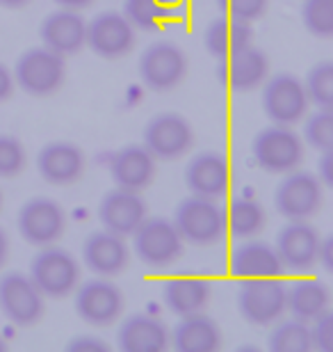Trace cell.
Here are the masks:
<instances>
[{"label":"cell","mask_w":333,"mask_h":352,"mask_svg":"<svg viewBox=\"0 0 333 352\" xmlns=\"http://www.w3.org/2000/svg\"><path fill=\"white\" fill-rule=\"evenodd\" d=\"M183 238L176 224L167 217H144L133 231V250L148 267H167L183 254Z\"/></svg>","instance_id":"5b68a950"},{"label":"cell","mask_w":333,"mask_h":352,"mask_svg":"<svg viewBox=\"0 0 333 352\" xmlns=\"http://www.w3.org/2000/svg\"><path fill=\"white\" fill-rule=\"evenodd\" d=\"M3 350H7V341L3 339V336H0V352H3Z\"/></svg>","instance_id":"f6af8a7d"},{"label":"cell","mask_w":333,"mask_h":352,"mask_svg":"<svg viewBox=\"0 0 333 352\" xmlns=\"http://www.w3.org/2000/svg\"><path fill=\"white\" fill-rule=\"evenodd\" d=\"M27 156L19 138L0 133V179H14L25 170Z\"/></svg>","instance_id":"e575fe53"},{"label":"cell","mask_w":333,"mask_h":352,"mask_svg":"<svg viewBox=\"0 0 333 352\" xmlns=\"http://www.w3.org/2000/svg\"><path fill=\"white\" fill-rule=\"evenodd\" d=\"M14 85H16V82H14V74L0 62V103L7 101V98L14 94Z\"/></svg>","instance_id":"f35d334b"},{"label":"cell","mask_w":333,"mask_h":352,"mask_svg":"<svg viewBox=\"0 0 333 352\" xmlns=\"http://www.w3.org/2000/svg\"><path fill=\"white\" fill-rule=\"evenodd\" d=\"M146 217V204L139 192L126 188H112L98 204V220L103 229L119 236H133Z\"/></svg>","instance_id":"d6986e66"},{"label":"cell","mask_w":333,"mask_h":352,"mask_svg":"<svg viewBox=\"0 0 333 352\" xmlns=\"http://www.w3.org/2000/svg\"><path fill=\"white\" fill-rule=\"evenodd\" d=\"M317 179L322 181L324 188H331V151H324L322 153V160H320V172H317Z\"/></svg>","instance_id":"ab89813d"},{"label":"cell","mask_w":333,"mask_h":352,"mask_svg":"<svg viewBox=\"0 0 333 352\" xmlns=\"http://www.w3.org/2000/svg\"><path fill=\"white\" fill-rule=\"evenodd\" d=\"M110 176L117 188L141 192L155 179V158L144 144H128L112 156Z\"/></svg>","instance_id":"7402d4cb"},{"label":"cell","mask_w":333,"mask_h":352,"mask_svg":"<svg viewBox=\"0 0 333 352\" xmlns=\"http://www.w3.org/2000/svg\"><path fill=\"white\" fill-rule=\"evenodd\" d=\"M251 156L260 170L269 174H288L303 160V140L292 126L272 124L258 131L251 142Z\"/></svg>","instance_id":"3957f363"},{"label":"cell","mask_w":333,"mask_h":352,"mask_svg":"<svg viewBox=\"0 0 333 352\" xmlns=\"http://www.w3.org/2000/svg\"><path fill=\"white\" fill-rule=\"evenodd\" d=\"M30 279L44 293V298H69L80 284V263L65 248H58L55 243L46 245L39 248L32 258Z\"/></svg>","instance_id":"7a4b0ae2"},{"label":"cell","mask_w":333,"mask_h":352,"mask_svg":"<svg viewBox=\"0 0 333 352\" xmlns=\"http://www.w3.org/2000/svg\"><path fill=\"white\" fill-rule=\"evenodd\" d=\"M263 110L272 124L295 126L308 115V96L303 82L292 74H276L263 82Z\"/></svg>","instance_id":"7c38bea8"},{"label":"cell","mask_w":333,"mask_h":352,"mask_svg":"<svg viewBox=\"0 0 333 352\" xmlns=\"http://www.w3.org/2000/svg\"><path fill=\"white\" fill-rule=\"evenodd\" d=\"M82 261L96 277H117L130 263L128 243L108 229L91 231L82 243Z\"/></svg>","instance_id":"2e32d148"},{"label":"cell","mask_w":333,"mask_h":352,"mask_svg":"<svg viewBox=\"0 0 333 352\" xmlns=\"http://www.w3.org/2000/svg\"><path fill=\"white\" fill-rule=\"evenodd\" d=\"M135 28L122 12H101L87 23L84 46L103 60H122L135 48Z\"/></svg>","instance_id":"5bb4252c"},{"label":"cell","mask_w":333,"mask_h":352,"mask_svg":"<svg viewBox=\"0 0 333 352\" xmlns=\"http://www.w3.org/2000/svg\"><path fill=\"white\" fill-rule=\"evenodd\" d=\"M183 243L210 248L226 236V215L217 199L192 195L176 206L174 220Z\"/></svg>","instance_id":"6da1fadb"},{"label":"cell","mask_w":333,"mask_h":352,"mask_svg":"<svg viewBox=\"0 0 333 352\" xmlns=\"http://www.w3.org/2000/svg\"><path fill=\"white\" fill-rule=\"evenodd\" d=\"M37 170L51 186H71L84 174V153L73 142H48L37 153Z\"/></svg>","instance_id":"44dd1931"},{"label":"cell","mask_w":333,"mask_h":352,"mask_svg":"<svg viewBox=\"0 0 333 352\" xmlns=\"http://www.w3.org/2000/svg\"><path fill=\"white\" fill-rule=\"evenodd\" d=\"M301 21L310 34L329 39L333 34V0H303Z\"/></svg>","instance_id":"836d02e7"},{"label":"cell","mask_w":333,"mask_h":352,"mask_svg":"<svg viewBox=\"0 0 333 352\" xmlns=\"http://www.w3.org/2000/svg\"><path fill=\"white\" fill-rule=\"evenodd\" d=\"M53 3H58L60 7H67V10H84V7H89L94 0H53Z\"/></svg>","instance_id":"b9f144b4"},{"label":"cell","mask_w":333,"mask_h":352,"mask_svg":"<svg viewBox=\"0 0 333 352\" xmlns=\"http://www.w3.org/2000/svg\"><path fill=\"white\" fill-rule=\"evenodd\" d=\"M117 346L124 352H162L169 346V329L155 316L133 314L119 327Z\"/></svg>","instance_id":"cb8c5ba5"},{"label":"cell","mask_w":333,"mask_h":352,"mask_svg":"<svg viewBox=\"0 0 333 352\" xmlns=\"http://www.w3.org/2000/svg\"><path fill=\"white\" fill-rule=\"evenodd\" d=\"M0 210H3V190H0Z\"/></svg>","instance_id":"bcb514c9"},{"label":"cell","mask_w":333,"mask_h":352,"mask_svg":"<svg viewBox=\"0 0 333 352\" xmlns=\"http://www.w3.org/2000/svg\"><path fill=\"white\" fill-rule=\"evenodd\" d=\"M238 309L251 325H274L286 314V284L279 277L242 279L238 291Z\"/></svg>","instance_id":"ba28073f"},{"label":"cell","mask_w":333,"mask_h":352,"mask_svg":"<svg viewBox=\"0 0 333 352\" xmlns=\"http://www.w3.org/2000/svg\"><path fill=\"white\" fill-rule=\"evenodd\" d=\"M313 325L308 327L310 332V346L315 350L329 352L333 348V318H331V309H327L324 314L317 316L315 320H310Z\"/></svg>","instance_id":"8d00e7d4"},{"label":"cell","mask_w":333,"mask_h":352,"mask_svg":"<svg viewBox=\"0 0 333 352\" xmlns=\"http://www.w3.org/2000/svg\"><path fill=\"white\" fill-rule=\"evenodd\" d=\"M76 314L91 327H108L124 314V293L108 277H96L76 288Z\"/></svg>","instance_id":"8fae6325"},{"label":"cell","mask_w":333,"mask_h":352,"mask_svg":"<svg viewBox=\"0 0 333 352\" xmlns=\"http://www.w3.org/2000/svg\"><path fill=\"white\" fill-rule=\"evenodd\" d=\"M226 215V231L231 236L246 241V238H256L267 224V213L263 204L256 201L253 197H238L229 204Z\"/></svg>","instance_id":"f1b7e54d"},{"label":"cell","mask_w":333,"mask_h":352,"mask_svg":"<svg viewBox=\"0 0 333 352\" xmlns=\"http://www.w3.org/2000/svg\"><path fill=\"white\" fill-rule=\"evenodd\" d=\"M32 0H0V7H5V10H21V7L30 5Z\"/></svg>","instance_id":"ee69618b"},{"label":"cell","mask_w":333,"mask_h":352,"mask_svg":"<svg viewBox=\"0 0 333 352\" xmlns=\"http://www.w3.org/2000/svg\"><path fill=\"white\" fill-rule=\"evenodd\" d=\"M267 346L274 352H308L310 348H313L310 346L308 322L297 320V318L279 322V325L269 332Z\"/></svg>","instance_id":"4dcf8cb0"},{"label":"cell","mask_w":333,"mask_h":352,"mask_svg":"<svg viewBox=\"0 0 333 352\" xmlns=\"http://www.w3.org/2000/svg\"><path fill=\"white\" fill-rule=\"evenodd\" d=\"M187 76V55L174 41H153L139 58V78L153 91L179 87Z\"/></svg>","instance_id":"30bf717a"},{"label":"cell","mask_w":333,"mask_h":352,"mask_svg":"<svg viewBox=\"0 0 333 352\" xmlns=\"http://www.w3.org/2000/svg\"><path fill=\"white\" fill-rule=\"evenodd\" d=\"M169 343L179 352H215L222 348V329L203 311L183 316L169 332Z\"/></svg>","instance_id":"484cf974"},{"label":"cell","mask_w":333,"mask_h":352,"mask_svg":"<svg viewBox=\"0 0 333 352\" xmlns=\"http://www.w3.org/2000/svg\"><path fill=\"white\" fill-rule=\"evenodd\" d=\"M303 89H306L308 103H313L315 108H333V65L329 60L310 67L303 80Z\"/></svg>","instance_id":"1f68e13d"},{"label":"cell","mask_w":333,"mask_h":352,"mask_svg":"<svg viewBox=\"0 0 333 352\" xmlns=\"http://www.w3.org/2000/svg\"><path fill=\"white\" fill-rule=\"evenodd\" d=\"M331 305L329 288L317 279H299L292 286H286V311L292 318L310 322L324 314Z\"/></svg>","instance_id":"83f0119b"},{"label":"cell","mask_w":333,"mask_h":352,"mask_svg":"<svg viewBox=\"0 0 333 352\" xmlns=\"http://www.w3.org/2000/svg\"><path fill=\"white\" fill-rule=\"evenodd\" d=\"M322 236L308 220H288V224L276 234L274 248L279 252L281 263L288 270L306 272L317 265Z\"/></svg>","instance_id":"9a60e30c"},{"label":"cell","mask_w":333,"mask_h":352,"mask_svg":"<svg viewBox=\"0 0 333 352\" xmlns=\"http://www.w3.org/2000/svg\"><path fill=\"white\" fill-rule=\"evenodd\" d=\"M185 186L192 195L219 199L231 188V163L219 151H201L185 167Z\"/></svg>","instance_id":"e0dca14e"},{"label":"cell","mask_w":333,"mask_h":352,"mask_svg":"<svg viewBox=\"0 0 333 352\" xmlns=\"http://www.w3.org/2000/svg\"><path fill=\"white\" fill-rule=\"evenodd\" d=\"M16 227L25 243L34 248H46L65 236L67 213L51 197H32L19 208Z\"/></svg>","instance_id":"9c48e42d"},{"label":"cell","mask_w":333,"mask_h":352,"mask_svg":"<svg viewBox=\"0 0 333 352\" xmlns=\"http://www.w3.org/2000/svg\"><path fill=\"white\" fill-rule=\"evenodd\" d=\"M67 350L69 352H105L110 348H108V343L96 339V336H76V339L69 341Z\"/></svg>","instance_id":"74e56055"},{"label":"cell","mask_w":333,"mask_h":352,"mask_svg":"<svg viewBox=\"0 0 333 352\" xmlns=\"http://www.w3.org/2000/svg\"><path fill=\"white\" fill-rule=\"evenodd\" d=\"M14 82L30 96H51L67 78V65L60 53L46 46L25 51L14 67Z\"/></svg>","instance_id":"277c9868"},{"label":"cell","mask_w":333,"mask_h":352,"mask_svg":"<svg viewBox=\"0 0 333 352\" xmlns=\"http://www.w3.org/2000/svg\"><path fill=\"white\" fill-rule=\"evenodd\" d=\"M41 46L51 48V51L60 53L62 58L78 53L84 46V37H87V21L78 10H60L51 12L41 21L39 25Z\"/></svg>","instance_id":"ac0fdd59"},{"label":"cell","mask_w":333,"mask_h":352,"mask_svg":"<svg viewBox=\"0 0 333 352\" xmlns=\"http://www.w3.org/2000/svg\"><path fill=\"white\" fill-rule=\"evenodd\" d=\"M281 256L274 245L265 241L246 238L240 243L231 254V272L240 279H256V277H281L283 274Z\"/></svg>","instance_id":"603a6c76"},{"label":"cell","mask_w":333,"mask_h":352,"mask_svg":"<svg viewBox=\"0 0 333 352\" xmlns=\"http://www.w3.org/2000/svg\"><path fill=\"white\" fill-rule=\"evenodd\" d=\"M251 39H253L251 23L236 21L231 16H222V19H215L208 28H205L203 46L210 55L224 60L236 51H240V48L249 46Z\"/></svg>","instance_id":"4316f807"},{"label":"cell","mask_w":333,"mask_h":352,"mask_svg":"<svg viewBox=\"0 0 333 352\" xmlns=\"http://www.w3.org/2000/svg\"><path fill=\"white\" fill-rule=\"evenodd\" d=\"M324 204V186L317 174L292 170L274 190V206L286 220H310Z\"/></svg>","instance_id":"8992f818"},{"label":"cell","mask_w":333,"mask_h":352,"mask_svg":"<svg viewBox=\"0 0 333 352\" xmlns=\"http://www.w3.org/2000/svg\"><path fill=\"white\" fill-rule=\"evenodd\" d=\"M172 14V0H124V16L135 30H158Z\"/></svg>","instance_id":"f546056e"},{"label":"cell","mask_w":333,"mask_h":352,"mask_svg":"<svg viewBox=\"0 0 333 352\" xmlns=\"http://www.w3.org/2000/svg\"><path fill=\"white\" fill-rule=\"evenodd\" d=\"M0 311L12 325L32 327L44 318L46 298L30 274L12 270L0 277Z\"/></svg>","instance_id":"52a82bcc"},{"label":"cell","mask_w":333,"mask_h":352,"mask_svg":"<svg viewBox=\"0 0 333 352\" xmlns=\"http://www.w3.org/2000/svg\"><path fill=\"white\" fill-rule=\"evenodd\" d=\"M269 76L267 55L256 46H244L222 60L219 80L236 91H251L260 87Z\"/></svg>","instance_id":"ffe728a7"},{"label":"cell","mask_w":333,"mask_h":352,"mask_svg":"<svg viewBox=\"0 0 333 352\" xmlns=\"http://www.w3.org/2000/svg\"><path fill=\"white\" fill-rule=\"evenodd\" d=\"M7 256H10V238H7L5 229L0 227V267L7 263Z\"/></svg>","instance_id":"7bdbcfd3"},{"label":"cell","mask_w":333,"mask_h":352,"mask_svg":"<svg viewBox=\"0 0 333 352\" xmlns=\"http://www.w3.org/2000/svg\"><path fill=\"white\" fill-rule=\"evenodd\" d=\"M317 263H322L327 270H331V236L322 238L320 252H317Z\"/></svg>","instance_id":"60d3db41"},{"label":"cell","mask_w":333,"mask_h":352,"mask_svg":"<svg viewBox=\"0 0 333 352\" xmlns=\"http://www.w3.org/2000/svg\"><path fill=\"white\" fill-rule=\"evenodd\" d=\"M210 281L196 274H181V277L167 279L162 284V302L179 318L205 311L210 302Z\"/></svg>","instance_id":"d4e9b609"},{"label":"cell","mask_w":333,"mask_h":352,"mask_svg":"<svg viewBox=\"0 0 333 352\" xmlns=\"http://www.w3.org/2000/svg\"><path fill=\"white\" fill-rule=\"evenodd\" d=\"M303 140L315 151H331L333 149V112L331 108H317L313 115L303 117Z\"/></svg>","instance_id":"d6a6232c"},{"label":"cell","mask_w":333,"mask_h":352,"mask_svg":"<svg viewBox=\"0 0 333 352\" xmlns=\"http://www.w3.org/2000/svg\"><path fill=\"white\" fill-rule=\"evenodd\" d=\"M217 7L222 10L224 16L253 23L267 12L269 0H217Z\"/></svg>","instance_id":"d590c367"},{"label":"cell","mask_w":333,"mask_h":352,"mask_svg":"<svg viewBox=\"0 0 333 352\" xmlns=\"http://www.w3.org/2000/svg\"><path fill=\"white\" fill-rule=\"evenodd\" d=\"M192 124L179 112H160L144 126V146L153 158L179 160L192 149Z\"/></svg>","instance_id":"4fadbf2b"}]
</instances>
